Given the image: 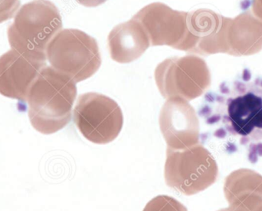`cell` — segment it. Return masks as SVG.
I'll return each instance as SVG.
<instances>
[{
  "instance_id": "4fadbf2b",
  "label": "cell",
  "mask_w": 262,
  "mask_h": 211,
  "mask_svg": "<svg viewBox=\"0 0 262 211\" xmlns=\"http://www.w3.org/2000/svg\"><path fill=\"white\" fill-rule=\"evenodd\" d=\"M107 43L112 59L121 64L135 61L150 46L144 29L134 18L115 26L107 37Z\"/></svg>"
},
{
  "instance_id": "d6986e66",
  "label": "cell",
  "mask_w": 262,
  "mask_h": 211,
  "mask_svg": "<svg viewBox=\"0 0 262 211\" xmlns=\"http://www.w3.org/2000/svg\"><path fill=\"white\" fill-rule=\"evenodd\" d=\"M218 211H244L240 210V209L238 208H234V207H230L229 206V207H228V208H223L221 209V210H219Z\"/></svg>"
},
{
  "instance_id": "7c38bea8",
  "label": "cell",
  "mask_w": 262,
  "mask_h": 211,
  "mask_svg": "<svg viewBox=\"0 0 262 211\" xmlns=\"http://www.w3.org/2000/svg\"><path fill=\"white\" fill-rule=\"evenodd\" d=\"M228 55L249 56L262 50V21L250 11L229 18L226 30Z\"/></svg>"
},
{
  "instance_id": "5b68a950",
  "label": "cell",
  "mask_w": 262,
  "mask_h": 211,
  "mask_svg": "<svg viewBox=\"0 0 262 211\" xmlns=\"http://www.w3.org/2000/svg\"><path fill=\"white\" fill-rule=\"evenodd\" d=\"M218 177L216 161L202 144L180 150L166 149L165 181L176 192L186 196L196 195L215 184Z\"/></svg>"
},
{
  "instance_id": "5bb4252c",
  "label": "cell",
  "mask_w": 262,
  "mask_h": 211,
  "mask_svg": "<svg viewBox=\"0 0 262 211\" xmlns=\"http://www.w3.org/2000/svg\"><path fill=\"white\" fill-rule=\"evenodd\" d=\"M224 194L230 207L257 211L262 207V175L250 169L235 171L225 180Z\"/></svg>"
},
{
  "instance_id": "8992f818",
  "label": "cell",
  "mask_w": 262,
  "mask_h": 211,
  "mask_svg": "<svg viewBox=\"0 0 262 211\" xmlns=\"http://www.w3.org/2000/svg\"><path fill=\"white\" fill-rule=\"evenodd\" d=\"M154 76L160 94L166 99L192 101L211 86L210 71L206 61L195 55L166 58L157 66Z\"/></svg>"
},
{
  "instance_id": "9a60e30c",
  "label": "cell",
  "mask_w": 262,
  "mask_h": 211,
  "mask_svg": "<svg viewBox=\"0 0 262 211\" xmlns=\"http://www.w3.org/2000/svg\"><path fill=\"white\" fill-rule=\"evenodd\" d=\"M143 211H188L180 201L167 195H159L145 206Z\"/></svg>"
},
{
  "instance_id": "277c9868",
  "label": "cell",
  "mask_w": 262,
  "mask_h": 211,
  "mask_svg": "<svg viewBox=\"0 0 262 211\" xmlns=\"http://www.w3.org/2000/svg\"><path fill=\"white\" fill-rule=\"evenodd\" d=\"M46 57L51 67L76 83L93 76L101 66L98 41L79 29L60 31L48 46Z\"/></svg>"
},
{
  "instance_id": "9c48e42d",
  "label": "cell",
  "mask_w": 262,
  "mask_h": 211,
  "mask_svg": "<svg viewBox=\"0 0 262 211\" xmlns=\"http://www.w3.org/2000/svg\"><path fill=\"white\" fill-rule=\"evenodd\" d=\"M229 18L208 9L188 12L184 52L202 56L227 54L226 30Z\"/></svg>"
},
{
  "instance_id": "30bf717a",
  "label": "cell",
  "mask_w": 262,
  "mask_h": 211,
  "mask_svg": "<svg viewBox=\"0 0 262 211\" xmlns=\"http://www.w3.org/2000/svg\"><path fill=\"white\" fill-rule=\"evenodd\" d=\"M160 131L167 147L175 150L199 144L200 121L194 108L182 98H169L160 111Z\"/></svg>"
},
{
  "instance_id": "7a4b0ae2",
  "label": "cell",
  "mask_w": 262,
  "mask_h": 211,
  "mask_svg": "<svg viewBox=\"0 0 262 211\" xmlns=\"http://www.w3.org/2000/svg\"><path fill=\"white\" fill-rule=\"evenodd\" d=\"M77 96L76 82L51 66L43 68L27 96L32 127L43 135L64 129L72 118Z\"/></svg>"
},
{
  "instance_id": "e0dca14e",
  "label": "cell",
  "mask_w": 262,
  "mask_h": 211,
  "mask_svg": "<svg viewBox=\"0 0 262 211\" xmlns=\"http://www.w3.org/2000/svg\"><path fill=\"white\" fill-rule=\"evenodd\" d=\"M252 12L262 21V0H252Z\"/></svg>"
},
{
  "instance_id": "2e32d148",
  "label": "cell",
  "mask_w": 262,
  "mask_h": 211,
  "mask_svg": "<svg viewBox=\"0 0 262 211\" xmlns=\"http://www.w3.org/2000/svg\"><path fill=\"white\" fill-rule=\"evenodd\" d=\"M20 5V0H0V23L13 18Z\"/></svg>"
},
{
  "instance_id": "ac0fdd59",
  "label": "cell",
  "mask_w": 262,
  "mask_h": 211,
  "mask_svg": "<svg viewBox=\"0 0 262 211\" xmlns=\"http://www.w3.org/2000/svg\"><path fill=\"white\" fill-rule=\"evenodd\" d=\"M76 1L86 7H97L104 4L107 0H76Z\"/></svg>"
},
{
  "instance_id": "8fae6325",
  "label": "cell",
  "mask_w": 262,
  "mask_h": 211,
  "mask_svg": "<svg viewBox=\"0 0 262 211\" xmlns=\"http://www.w3.org/2000/svg\"><path fill=\"white\" fill-rule=\"evenodd\" d=\"M46 66L14 49L8 51L0 56V95L26 102L31 86Z\"/></svg>"
},
{
  "instance_id": "ba28073f",
  "label": "cell",
  "mask_w": 262,
  "mask_h": 211,
  "mask_svg": "<svg viewBox=\"0 0 262 211\" xmlns=\"http://www.w3.org/2000/svg\"><path fill=\"white\" fill-rule=\"evenodd\" d=\"M188 12L174 10L162 3H152L133 18L143 26L151 46H168L183 51L188 33Z\"/></svg>"
},
{
  "instance_id": "6da1fadb",
  "label": "cell",
  "mask_w": 262,
  "mask_h": 211,
  "mask_svg": "<svg viewBox=\"0 0 262 211\" xmlns=\"http://www.w3.org/2000/svg\"><path fill=\"white\" fill-rule=\"evenodd\" d=\"M199 113L227 151H243L252 164L262 158V78L252 79L245 69L238 79L206 94Z\"/></svg>"
},
{
  "instance_id": "ffe728a7",
  "label": "cell",
  "mask_w": 262,
  "mask_h": 211,
  "mask_svg": "<svg viewBox=\"0 0 262 211\" xmlns=\"http://www.w3.org/2000/svg\"><path fill=\"white\" fill-rule=\"evenodd\" d=\"M257 211H262V207H261L260 209H258V210Z\"/></svg>"
},
{
  "instance_id": "52a82bcc",
  "label": "cell",
  "mask_w": 262,
  "mask_h": 211,
  "mask_svg": "<svg viewBox=\"0 0 262 211\" xmlns=\"http://www.w3.org/2000/svg\"><path fill=\"white\" fill-rule=\"evenodd\" d=\"M73 120L81 135L97 144H108L116 139L124 124V115L118 103L96 92L78 97Z\"/></svg>"
},
{
  "instance_id": "3957f363",
  "label": "cell",
  "mask_w": 262,
  "mask_h": 211,
  "mask_svg": "<svg viewBox=\"0 0 262 211\" xmlns=\"http://www.w3.org/2000/svg\"><path fill=\"white\" fill-rule=\"evenodd\" d=\"M62 29L59 10L49 0H33L20 8L8 26L9 45L29 59L46 64V49Z\"/></svg>"
}]
</instances>
